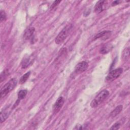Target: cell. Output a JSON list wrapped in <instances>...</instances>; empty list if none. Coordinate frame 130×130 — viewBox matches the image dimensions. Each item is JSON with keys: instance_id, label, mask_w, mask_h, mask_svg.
<instances>
[{"instance_id": "cell-1", "label": "cell", "mask_w": 130, "mask_h": 130, "mask_svg": "<svg viewBox=\"0 0 130 130\" xmlns=\"http://www.w3.org/2000/svg\"><path fill=\"white\" fill-rule=\"evenodd\" d=\"M73 28V25L71 24L67 25L58 34L55 39V42L56 44H60L62 43L67 39Z\"/></svg>"}, {"instance_id": "cell-2", "label": "cell", "mask_w": 130, "mask_h": 130, "mask_svg": "<svg viewBox=\"0 0 130 130\" xmlns=\"http://www.w3.org/2000/svg\"><path fill=\"white\" fill-rule=\"evenodd\" d=\"M109 92L106 89L101 91L96 95L95 98L91 101L90 106L92 108H96L103 103L109 96Z\"/></svg>"}, {"instance_id": "cell-3", "label": "cell", "mask_w": 130, "mask_h": 130, "mask_svg": "<svg viewBox=\"0 0 130 130\" xmlns=\"http://www.w3.org/2000/svg\"><path fill=\"white\" fill-rule=\"evenodd\" d=\"M17 80L16 78H14L9 80L8 82L6 83L1 89V97L3 98L7 95L16 86Z\"/></svg>"}, {"instance_id": "cell-4", "label": "cell", "mask_w": 130, "mask_h": 130, "mask_svg": "<svg viewBox=\"0 0 130 130\" xmlns=\"http://www.w3.org/2000/svg\"><path fill=\"white\" fill-rule=\"evenodd\" d=\"M123 70L121 68H119L111 71L106 76V80L108 81H113L118 78L122 73Z\"/></svg>"}, {"instance_id": "cell-5", "label": "cell", "mask_w": 130, "mask_h": 130, "mask_svg": "<svg viewBox=\"0 0 130 130\" xmlns=\"http://www.w3.org/2000/svg\"><path fill=\"white\" fill-rule=\"evenodd\" d=\"M64 103V99L62 96L59 97L53 106V112L54 113H57L62 108Z\"/></svg>"}, {"instance_id": "cell-6", "label": "cell", "mask_w": 130, "mask_h": 130, "mask_svg": "<svg viewBox=\"0 0 130 130\" xmlns=\"http://www.w3.org/2000/svg\"><path fill=\"white\" fill-rule=\"evenodd\" d=\"M88 67V63L85 61H83L78 63L75 68V72L76 73H81L85 71Z\"/></svg>"}, {"instance_id": "cell-7", "label": "cell", "mask_w": 130, "mask_h": 130, "mask_svg": "<svg viewBox=\"0 0 130 130\" xmlns=\"http://www.w3.org/2000/svg\"><path fill=\"white\" fill-rule=\"evenodd\" d=\"M112 34V31L110 30H103L98 34H96L94 37V40L98 39H101L103 40H106L110 38Z\"/></svg>"}, {"instance_id": "cell-8", "label": "cell", "mask_w": 130, "mask_h": 130, "mask_svg": "<svg viewBox=\"0 0 130 130\" xmlns=\"http://www.w3.org/2000/svg\"><path fill=\"white\" fill-rule=\"evenodd\" d=\"M35 30V28L34 27H29L28 28H27L24 31V33L23 35L24 39L27 40L30 39L33 36Z\"/></svg>"}, {"instance_id": "cell-9", "label": "cell", "mask_w": 130, "mask_h": 130, "mask_svg": "<svg viewBox=\"0 0 130 130\" xmlns=\"http://www.w3.org/2000/svg\"><path fill=\"white\" fill-rule=\"evenodd\" d=\"M123 106L121 105L117 106L110 113V117L112 118H114L117 116L122 110Z\"/></svg>"}, {"instance_id": "cell-10", "label": "cell", "mask_w": 130, "mask_h": 130, "mask_svg": "<svg viewBox=\"0 0 130 130\" xmlns=\"http://www.w3.org/2000/svg\"><path fill=\"white\" fill-rule=\"evenodd\" d=\"M105 2V1H99L96 3L94 7V11L96 13H100L103 11Z\"/></svg>"}, {"instance_id": "cell-11", "label": "cell", "mask_w": 130, "mask_h": 130, "mask_svg": "<svg viewBox=\"0 0 130 130\" xmlns=\"http://www.w3.org/2000/svg\"><path fill=\"white\" fill-rule=\"evenodd\" d=\"M10 113V112H9L6 110H3L1 111L0 114V119L1 123L6 120V119L8 117Z\"/></svg>"}, {"instance_id": "cell-12", "label": "cell", "mask_w": 130, "mask_h": 130, "mask_svg": "<svg viewBox=\"0 0 130 130\" xmlns=\"http://www.w3.org/2000/svg\"><path fill=\"white\" fill-rule=\"evenodd\" d=\"M112 46L111 44H105L100 49V52L101 54H106L108 53L112 49Z\"/></svg>"}, {"instance_id": "cell-13", "label": "cell", "mask_w": 130, "mask_h": 130, "mask_svg": "<svg viewBox=\"0 0 130 130\" xmlns=\"http://www.w3.org/2000/svg\"><path fill=\"white\" fill-rule=\"evenodd\" d=\"M30 59L29 57H27L25 58H24V59L22 60L21 62V66L22 68L25 69L26 68L30 63Z\"/></svg>"}, {"instance_id": "cell-14", "label": "cell", "mask_w": 130, "mask_h": 130, "mask_svg": "<svg viewBox=\"0 0 130 130\" xmlns=\"http://www.w3.org/2000/svg\"><path fill=\"white\" fill-rule=\"evenodd\" d=\"M27 93V90L26 89L21 90L18 93V99L20 101L24 99Z\"/></svg>"}, {"instance_id": "cell-15", "label": "cell", "mask_w": 130, "mask_h": 130, "mask_svg": "<svg viewBox=\"0 0 130 130\" xmlns=\"http://www.w3.org/2000/svg\"><path fill=\"white\" fill-rule=\"evenodd\" d=\"M30 75V72H27L26 73H25L24 75H23L20 78V80H19V83L21 84H22L23 83H24L28 79V78H29V76Z\"/></svg>"}, {"instance_id": "cell-16", "label": "cell", "mask_w": 130, "mask_h": 130, "mask_svg": "<svg viewBox=\"0 0 130 130\" xmlns=\"http://www.w3.org/2000/svg\"><path fill=\"white\" fill-rule=\"evenodd\" d=\"M129 47L126 48L123 51L122 53V57L123 59L126 60L127 58H129Z\"/></svg>"}, {"instance_id": "cell-17", "label": "cell", "mask_w": 130, "mask_h": 130, "mask_svg": "<svg viewBox=\"0 0 130 130\" xmlns=\"http://www.w3.org/2000/svg\"><path fill=\"white\" fill-rule=\"evenodd\" d=\"M122 123H123V122L121 123V122H120V121H117V122L115 123L110 129H118L120 128L121 125L122 124Z\"/></svg>"}, {"instance_id": "cell-18", "label": "cell", "mask_w": 130, "mask_h": 130, "mask_svg": "<svg viewBox=\"0 0 130 130\" xmlns=\"http://www.w3.org/2000/svg\"><path fill=\"white\" fill-rule=\"evenodd\" d=\"M6 18H7V15H6L5 12L3 10H1V14H0L1 21L2 22L3 21L6 20Z\"/></svg>"}, {"instance_id": "cell-19", "label": "cell", "mask_w": 130, "mask_h": 130, "mask_svg": "<svg viewBox=\"0 0 130 130\" xmlns=\"http://www.w3.org/2000/svg\"><path fill=\"white\" fill-rule=\"evenodd\" d=\"M8 75V71L7 70L4 71L3 72L1 73V82H3V81L6 78Z\"/></svg>"}, {"instance_id": "cell-20", "label": "cell", "mask_w": 130, "mask_h": 130, "mask_svg": "<svg viewBox=\"0 0 130 130\" xmlns=\"http://www.w3.org/2000/svg\"><path fill=\"white\" fill-rule=\"evenodd\" d=\"M61 2V1H55L53 2V3L51 5L50 7V9L52 10L55 7H56Z\"/></svg>"}, {"instance_id": "cell-21", "label": "cell", "mask_w": 130, "mask_h": 130, "mask_svg": "<svg viewBox=\"0 0 130 130\" xmlns=\"http://www.w3.org/2000/svg\"><path fill=\"white\" fill-rule=\"evenodd\" d=\"M119 1H114L112 3V6H115L118 4H119Z\"/></svg>"}]
</instances>
